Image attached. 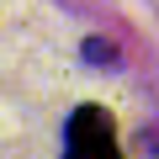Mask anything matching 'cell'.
<instances>
[{"instance_id":"1","label":"cell","mask_w":159,"mask_h":159,"mask_svg":"<svg viewBox=\"0 0 159 159\" xmlns=\"http://www.w3.org/2000/svg\"><path fill=\"white\" fill-rule=\"evenodd\" d=\"M69 154L74 159H111L117 154V127L101 106H80L69 117Z\"/></svg>"},{"instance_id":"2","label":"cell","mask_w":159,"mask_h":159,"mask_svg":"<svg viewBox=\"0 0 159 159\" xmlns=\"http://www.w3.org/2000/svg\"><path fill=\"white\" fill-rule=\"evenodd\" d=\"M85 53H90V64H117V53L106 43H85Z\"/></svg>"}]
</instances>
